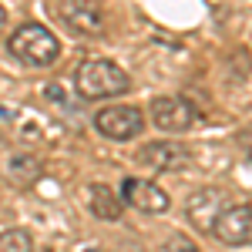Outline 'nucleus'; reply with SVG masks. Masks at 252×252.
Listing matches in <instances>:
<instances>
[{"instance_id": "obj_1", "label": "nucleus", "mask_w": 252, "mask_h": 252, "mask_svg": "<svg viewBox=\"0 0 252 252\" xmlns=\"http://www.w3.org/2000/svg\"><path fill=\"white\" fill-rule=\"evenodd\" d=\"M74 88L81 97L88 101H101V97H118L131 88V78L125 74V67L108 58H91L81 61L74 71Z\"/></svg>"}, {"instance_id": "obj_11", "label": "nucleus", "mask_w": 252, "mask_h": 252, "mask_svg": "<svg viewBox=\"0 0 252 252\" xmlns=\"http://www.w3.org/2000/svg\"><path fill=\"white\" fill-rule=\"evenodd\" d=\"M88 209H91V215L101 219V222H118V219L125 215V202H121V195H115L108 185L94 182V185L88 189Z\"/></svg>"}, {"instance_id": "obj_9", "label": "nucleus", "mask_w": 252, "mask_h": 252, "mask_svg": "<svg viewBox=\"0 0 252 252\" xmlns=\"http://www.w3.org/2000/svg\"><path fill=\"white\" fill-rule=\"evenodd\" d=\"M212 239H219L222 246H252V205H229L219 225H215Z\"/></svg>"}, {"instance_id": "obj_8", "label": "nucleus", "mask_w": 252, "mask_h": 252, "mask_svg": "<svg viewBox=\"0 0 252 252\" xmlns=\"http://www.w3.org/2000/svg\"><path fill=\"white\" fill-rule=\"evenodd\" d=\"M138 161L145 165V168H152V172H182V168H189V148L182 145V141H172V138H158V141H148V145H141V152H138Z\"/></svg>"}, {"instance_id": "obj_14", "label": "nucleus", "mask_w": 252, "mask_h": 252, "mask_svg": "<svg viewBox=\"0 0 252 252\" xmlns=\"http://www.w3.org/2000/svg\"><path fill=\"white\" fill-rule=\"evenodd\" d=\"M239 145H242V152H246V158L252 161V128H246V131H239Z\"/></svg>"}, {"instance_id": "obj_2", "label": "nucleus", "mask_w": 252, "mask_h": 252, "mask_svg": "<svg viewBox=\"0 0 252 252\" xmlns=\"http://www.w3.org/2000/svg\"><path fill=\"white\" fill-rule=\"evenodd\" d=\"M7 51L27 67H51L61 58V40L44 24H20L7 37Z\"/></svg>"}, {"instance_id": "obj_12", "label": "nucleus", "mask_w": 252, "mask_h": 252, "mask_svg": "<svg viewBox=\"0 0 252 252\" xmlns=\"http://www.w3.org/2000/svg\"><path fill=\"white\" fill-rule=\"evenodd\" d=\"M0 252H34V235L27 229H3L0 232Z\"/></svg>"}, {"instance_id": "obj_6", "label": "nucleus", "mask_w": 252, "mask_h": 252, "mask_svg": "<svg viewBox=\"0 0 252 252\" xmlns=\"http://www.w3.org/2000/svg\"><path fill=\"white\" fill-rule=\"evenodd\" d=\"M232 205V198L225 189H198V192L189 195V202H185V215H189V222H192L198 232L212 235L215 225H219V219L222 212Z\"/></svg>"}, {"instance_id": "obj_7", "label": "nucleus", "mask_w": 252, "mask_h": 252, "mask_svg": "<svg viewBox=\"0 0 252 252\" xmlns=\"http://www.w3.org/2000/svg\"><path fill=\"white\" fill-rule=\"evenodd\" d=\"M121 202L145 215H165L172 209V195L165 192L161 185L148 182V178H135V175L121 182Z\"/></svg>"}, {"instance_id": "obj_3", "label": "nucleus", "mask_w": 252, "mask_h": 252, "mask_svg": "<svg viewBox=\"0 0 252 252\" xmlns=\"http://www.w3.org/2000/svg\"><path fill=\"white\" fill-rule=\"evenodd\" d=\"M44 7H47V14L54 20H61L67 31L84 34V37H97V34H104V27H108L104 7H101L97 0H47Z\"/></svg>"}, {"instance_id": "obj_13", "label": "nucleus", "mask_w": 252, "mask_h": 252, "mask_svg": "<svg viewBox=\"0 0 252 252\" xmlns=\"http://www.w3.org/2000/svg\"><path fill=\"white\" fill-rule=\"evenodd\" d=\"M158 252H198L192 235H182V232H168V239L161 242V249Z\"/></svg>"}, {"instance_id": "obj_15", "label": "nucleus", "mask_w": 252, "mask_h": 252, "mask_svg": "<svg viewBox=\"0 0 252 252\" xmlns=\"http://www.w3.org/2000/svg\"><path fill=\"white\" fill-rule=\"evenodd\" d=\"M3 27H7V10L0 7V31H3Z\"/></svg>"}, {"instance_id": "obj_4", "label": "nucleus", "mask_w": 252, "mask_h": 252, "mask_svg": "<svg viewBox=\"0 0 252 252\" xmlns=\"http://www.w3.org/2000/svg\"><path fill=\"white\" fill-rule=\"evenodd\" d=\"M202 121V111L195 108L189 97L182 94H165V97H155L152 101V125L168 131V135H182Z\"/></svg>"}, {"instance_id": "obj_10", "label": "nucleus", "mask_w": 252, "mask_h": 252, "mask_svg": "<svg viewBox=\"0 0 252 252\" xmlns=\"http://www.w3.org/2000/svg\"><path fill=\"white\" fill-rule=\"evenodd\" d=\"M3 175L14 182V185H34L40 175H44V161L31 152H10L3 161Z\"/></svg>"}, {"instance_id": "obj_5", "label": "nucleus", "mask_w": 252, "mask_h": 252, "mask_svg": "<svg viewBox=\"0 0 252 252\" xmlns=\"http://www.w3.org/2000/svg\"><path fill=\"white\" fill-rule=\"evenodd\" d=\"M94 128L97 135L111 138V141H131L145 131V111L131 104H108L94 111Z\"/></svg>"}]
</instances>
